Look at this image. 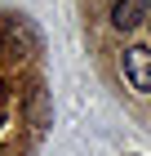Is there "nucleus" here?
<instances>
[{"label": "nucleus", "instance_id": "f257e3e1", "mask_svg": "<svg viewBox=\"0 0 151 156\" xmlns=\"http://www.w3.org/2000/svg\"><path fill=\"white\" fill-rule=\"evenodd\" d=\"M125 76L138 94H151V49L147 45H129L125 49Z\"/></svg>", "mask_w": 151, "mask_h": 156}, {"label": "nucleus", "instance_id": "f03ea898", "mask_svg": "<svg viewBox=\"0 0 151 156\" xmlns=\"http://www.w3.org/2000/svg\"><path fill=\"white\" fill-rule=\"evenodd\" d=\"M142 23H151V0H116V9H111L116 31H133Z\"/></svg>", "mask_w": 151, "mask_h": 156}, {"label": "nucleus", "instance_id": "7ed1b4c3", "mask_svg": "<svg viewBox=\"0 0 151 156\" xmlns=\"http://www.w3.org/2000/svg\"><path fill=\"white\" fill-rule=\"evenodd\" d=\"M49 116H53V107H49V89H45V85H31V89H27V120H31L36 129H45Z\"/></svg>", "mask_w": 151, "mask_h": 156}]
</instances>
